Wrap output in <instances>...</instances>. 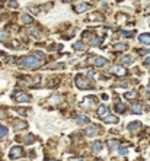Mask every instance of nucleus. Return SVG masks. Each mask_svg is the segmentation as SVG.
I'll return each instance as SVG.
<instances>
[{
    "instance_id": "1",
    "label": "nucleus",
    "mask_w": 150,
    "mask_h": 161,
    "mask_svg": "<svg viewBox=\"0 0 150 161\" xmlns=\"http://www.w3.org/2000/svg\"><path fill=\"white\" fill-rule=\"evenodd\" d=\"M19 65H21L22 68H35V67L41 65V60L37 58L35 55H26V57H24V58H21Z\"/></svg>"
},
{
    "instance_id": "2",
    "label": "nucleus",
    "mask_w": 150,
    "mask_h": 161,
    "mask_svg": "<svg viewBox=\"0 0 150 161\" xmlns=\"http://www.w3.org/2000/svg\"><path fill=\"white\" fill-rule=\"evenodd\" d=\"M13 97H15V100L18 103H29L31 102V97L28 96L26 93H24V91H16Z\"/></svg>"
},
{
    "instance_id": "3",
    "label": "nucleus",
    "mask_w": 150,
    "mask_h": 161,
    "mask_svg": "<svg viewBox=\"0 0 150 161\" xmlns=\"http://www.w3.org/2000/svg\"><path fill=\"white\" fill-rule=\"evenodd\" d=\"M22 155H24V151H22V148L18 147V145H15V147L10 150V153H9V157L13 158V160H15V158H21Z\"/></svg>"
},
{
    "instance_id": "4",
    "label": "nucleus",
    "mask_w": 150,
    "mask_h": 161,
    "mask_svg": "<svg viewBox=\"0 0 150 161\" xmlns=\"http://www.w3.org/2000/svg\"><path fill=\"white\" fill-rule=\"evenodd\" d=\"M89 61H93L96 67H104V65L108 64V60L104 58V57H95V58H91Z\"/></svg>"
},
{
    "instance_id": "5",
    "label": "nucleus",
    "mask_w": 150,
    "mask_h": 161,
    "mask_svg": "<svg viewBox=\"0 0 150 161\" xmlns=\"http://www.w3.org/2000/svg\"><path fill=\"white\" fill-rule=\"evenodd\" d=\"M109 73H114V74H117V76H125V74H127V70L123 68V67H120V65H114V67L109 68Z\"/></svg>"
},
{
    "instance_id": "6",
    "label": "nucleus",
    "mask_w": 150,
    "mask_h": 161,
    "mask_svg": "<svg viewBox=\"0 0 150 161\" xmlns=\"http://www.w3.org/2000/svg\"><path fill=\"white\" fill-rule=\"evenodd\" d=\"M108 112H109V109L107 105H101L99 107H98V116L102 118V119H105V118L108 116Z\"/></svg>"
},
{
    "instance_id": "7",
    "label": "nucleus",
    "mask_w": 150,
    "mask_h": 161,
    "mask_svg": "<svg viewBox=\"0 0 150 161\" xmlns=\"http://www.w3.org/2000/svg\"><path fill=\"white\" fill-rule=\"evenodd\" d=\"M131 112L136 113V115L143 113V105L140 103V102H134L133 105H131Z\"/></svg>"
},
{
    "instance_id": "8",
    "label": "nucleus",
    "mask_w": 150,
    "mask_h": 161,
    "mask_svg": "<svg viewBox=\"0 0 150 161\" xmlns=\"http://www.w3.org/2000/svg\"><path fill=\"white\" fill-rule=\"evenodd\" d=\"M88 9H89V3H79V5L75 6V12L76 13H82V12L88 10Z\"/></svg>"
},
{
    "instance_id": "9",
    "label": "nucleus",
    "mask_w": 150,
    "mask_h": 161,
    "mask_svg": "<svg viewBox=\"0 0 150 161\" xmlns=\"http://www.w3.org/2000/svg\"><path fill=\"white\" fill-rule=\"evenodd\" d=\"M75 81H76V86H77L79 89H85V87L88 86V83H86V80H85V79L82 77V76H77Z\"/></svg>"
},
{
    "instance_id": "10",
    "label": "nucleus",
    "mask_w": 150,
    "mask_h": 161,
    "mask_svg": "<svg viewBox=\"0 0 150 161\" xmlns=\"http://www.w3.org/2000/svg\"><path fill=\"white\" fill-rule=\"evenodd\" d=\"M28 126V123L24 121H21V119H16V121L13 122V128L18 129V131H21V129H25Z\"/></svg>"
},
{
    "instance_id": "11",
    "label": "nucleus",
    "mask_w": 150,
    "mask_h": 161,
    "mask_svg": "<svg viewBox=\"0 0 150 161\" xmlns=\"http://www.w3.org/2000/svg\"><path fill=\"white\" fill-rule=\"evenodd\" d=\"M76 122L77 123H80V125H83V123H89V118L88 116H85L82 113H79L77 116H76Z\"/></svg>"
},
{
    "instance_id": "12",
    "label": "nucleus",
    "mask_w": 150,
    "mask_h": 161,
    "mask_svg": "<svg viewBox=\"0 0 150 161\" xmlns=\"http://www.w3.org/2000/svg\"><path fill=\"white\" fill-rule=\"evenodd\" d=\"M139 41L143 42V44H146V45H150V33H142L139 36Z\"/></svg>"
},
{
    "instance_id": "13",
    "label": "nucleus",
    "mask_w": 150,
    "mask_h": 161,
    "mask_svg": "<svg viewBox=\"0 0 150 161\" xmlns=\"http://www.w3.org/2000/svg\"><path fill=\"white\" fill-rule=\"evenodd\" d=\"M96 132H98V128H96V126H89V128H86V135H88V137H95Z\"/></svg>"
},
{
    "instance_id": "14",
    "label": "nucleus",
    "mask_w": 150,
    "mask_h": 161,
    "mask_svg": "<svg viewBox=\"0 0 150 161\" xmlns=\"http://www.w3.org/2000/svg\"><path fill=\"white\" fill-rule=\"evenodd\" d=\"M105 123H118V118L117 116H112V115H108L105 119H104Z\"/></svg>"
},
{
    "instance_id": "15",
    "label": "nucleus",
    "mask_w": 150,
    "mask_h": 161,
    "mask_svg": "<svg viewBox=\"0 0 150 161\" xmlns=\"http://www.w3.org/2000/svg\"><path fill=\"white\" fill-rule=\"evenodd\" d=\"M92 150H93V153H101V151H102V144H101L99 141L93 142V144H92Z\"/></svg>"
},
{
    "instance_id": "16",
    "label": "nucleus",
    "mask_w": 150,
    "mask_h": 161,
    "mask_svg": "<svg viewBox=\"0 0 150 161\" xmlns=\"http://www.w3.org/2000/svg\"><path fill=\"white\" fill-rule=\"evenodd\" d=\"M21 20H22V23H26V25L32 23V17L29 16V15H26V13H24V15L21 16Z\"/></svg>"
},
{
    "instance_id": "17",
    "label": "nucleus",
    "mask_w": 150,
    "mask_h": 161,
    "mask_svg": "<svg viewBox=\"0 0 150 161\" xmlns=\"http://www.w3.org/2000/svg\"><path fill=\"white\" fill-rule=\"evenodd\" d=\"M95 97H88V99H85V102L82 103V106H85V107H88V106H92L93 103H95Z\"/></svg>"
},
{
    "instance_id": "18",
    "label": "nucleus",
    "mask_w": 150,
    "mask_h": 161,
    "mask_svg": "<svg viewBox=\"0 0 150 161\" xmlns=\"http://www.w3.org/2000/svg\"><path fill=\"white\" fill-rule=\"evenodd\" d=\"M120 63H121V64H131V63H133V58H131V55H125L120 60Z\"/></svg>"
},
{
    "instance_id": "19",
    "label": "nucleus",
    "mask_w": 150,
    "mask_h": 161,
    "mask_svg": "<svg viewBox=\"0 0 150 161\" xmlns=\"http://www.w3.org/2000/svg\"><path fill=\"white\" fill-rule=\"evenodd\" d=\"M140 128V122H131V123H130V125H128V129H130V131H131V132H134V131H137V129Z\"/></svg>"
},
{
    "instance_id": "20",
    "label": "nucleus",
    "mask_w": 150,
    "mask_h": 161,
    "mask_svg": "<svg viewBox=\"0 0 150 161\" xmlns=\"http://www.w3.org/2000/svg\"><path fill=\"white\" fill-rule=\"evenodd\" d=\"M125 109H127V107H125L124 103H117V105H115V110H117V112H120V113L125 112Z\"/></svg>"
},
{
    "instance_id": "21",
    "label": "nucleus",
    "mask_w": 150,
    "mask_h": 161,
    "mask_svg": "<svg viewBox=\"0 0 150 161\" xmlns=\"http://www.w3.org/2000/svg\"><path fill=\"white\" fill-rule=\"evenodd\" d=\"M99 44H101V38H98V36H93L91 39V47H96Z\"/></svg>"
},
{
    "instance_id": "22",
    "label": "nucleus",
    "mask_w": 150,
    "mask_h": 161,
    "mask_svg": "<svg viewBox=\"0 0 150 161\" xmlns=\"http://www.w3.org/2000/svg\"><path fill=\"white\" fill-rule=\"evenodd\" d=\"M73 49H76V51L85 49V44H83V42H76L75 45H73Z\"/></svg>"
},
{
    "instance_id": "23",
    "label": "nucleus",
    "mask_w": 150,
    "mask_h": 161,
    "mask_svg": "<svg viewBox=\"0 0 150 161\" xmlns=\"http://www.w3.org/2000/svg\"><path fill=\"white\" fill-rule=\"evenodd\" d=\"M91 20H104V16H102V15H99V13H93V15H92L91 16Z\"/></svg>"
},
{
    "instance_id": "24",
    "label": "nucleus",
    "mask_w": 150,
    "mask_h": 161,
    "mask_svg": "<svg viewBox=\"0 0 150 161\" xmlns=\"http://www.w3.org/2000/svg\"><path fill=\"white\" fill-rule=\"evenodd\" d=\"M6 135H8V128L0 125V137H6Z\"/></svg>"
},
{
    "instance_id": "25",
    "label": "nucleus",
    "mask_w": 150,
    "mask_h": 161,
    "mask_svg": "<svg viewBox=\"0 0 150 161\" xmlns=\"http://www.w3.org/2000/svg\"><path fill=\"white\" fill-rule=\"evenodd\" d=\"M60 100H63V96H60V94H56V96L51 97V102H53V103H59Z\"/></svg>"
},
{
    "instance_id": "26",
    "label": "nucleus",
    "mask_w": 150,
    "mask_h": 161,
    "mask_svg": "<svg viewBox=\"0 0 150 161\" xmlns=\"http://www.w3.org/2000/svg\"><path fill=\"white\" fill-rule=\"evenodd\" d=\"M136 94H137L136 91H127L124 94V97L125 99H133V97H136Z\"/></svg>"
},
{
    "instance_id": "27",
    "label": "nucleus",
    "mask_w": 150,
    "mask_h": 161,
    "mask_svg": "<svg viewBox=\"0 0 150 161\" xmlns=\"http://www.w3.org/2000/svg\"><path fill=\"white\" fill-rule=\"evenodd\" d=\"M120 142H118L117 139H112V141H108V147L112 150V148H115V145H118Z\"/></svg>"
},
{
    "instance_id": "28",
    "label": "nucleus",
    "mask_w": 150,
    "mask_h": 161,
    "mask_svg": "<svg viewBox=\"0 0 150 161\" xmlns=\"http://www.w3.org/2000/svg\"><path fill=\"white\" fill-rule=\"evenodd\" d=\"M34 139H35V138H34V135H32V134H29V135L25 138V142L29 145V144H32V142H34Z\"/></svg>"
},
{
    "instance_id": "29",
    "label": "nucleus",
    "mask_w": 150,
    "mask_h": 161,
    "mask_svg": "<svg viewBox=\"0 0 150 161\" xmlns=\"http://www.w3.org/2000/svg\"><path fill=\"white\" fill-rule=\"evenodd\" d=\"M118 153H120V155H125L128 153V148L127 147H121V148H118Z\"/></svg>"
},
{
    "instance_id": "30",
    "label": "nucleus",
    "mask_w": 150,
    "mask_h": 161,
    "mask_svg": "<svg viewBox=\"0 0 150 161\" xmlns=\"http://www.w3.org/2000/svg\"><path fill=\"white\" fill-rule=\"evenodd\" d=\"M6 38H8V32H6V31H0V42L5 41Z\"/></svg>"
},
{
    "instance_id": "31",
    "label": "nucleus",
    "mask_w": 150,
    "mask_h": 161,
    "mask_svg": "<svg viewBox=\"0 0 150 161\" xmlns=\"http://www.w3.org/2000/svg\"><path fill=\"white\" fill-rule=\"evenodd\" d=\"M88 76H89L91 79H96V77H98V73H95L93 70H89V71H88Z\"/></svg>"
},
{
    "instance_id": "32",
    "label": "nucleus",
    "mask_w": 150,
    "mask_h": 161,
    "mask_svg": "<svg viewBox=\"0 0 150 161\" xmlns=\"http://www.w3.org/2000/svg\"><path fill=\"white\" fill-rule=\"evenodd\" d=\"M29 33H31V35H34V36H38V29H37V28H31V29H29Z\"/></svg>"
},
{
    "instance_id": "33",
    "label": "nucleus",
    "mask_w": 150,
    "mask_h": 161,
    "mask_svg": "<svg viewBox=\"0 0 150 161\" xmlns=\"http://www.w3.org/2000/svg\"><path fill=\"white\" fill-rule=\"evenodd\" d=\"M123 36H133V31H121Z\"/></svg>"
},
{
    "instance_id": "34",
    "label": "nucleus",
    "mask_w": 150,
    "mask_h": 161,
    "mask_svg": "<svg viewBox=\"0 0 150 161\" xmlns=\"http://www.w3.org/2000/svg\"><path fill=\"white\" fill-rule=\"evenodd\" d=\"M125 48H127L125 44H117V45H115V49H125Z\"/></svg>"
},
{
    "instance_id": "35",
    "label": "nucleus",
    "mask_w": 150,
    "mask_h": 161,
    "mask_svg": "<svg viewBox=\"0 0 150 161\" xmlns=\"http://www.w3.org/2000/svg\"><path fill=\"white\" fill-rule=\"evenodd\" d=\"M16 110H18V113H19V115H22V116H25L26 115V110L25 109H22V107H18Z\"/></svg>"
},
{
    "instance_id": "36",
    "label": "nucleus",
    "mask_w": 150,
    "mask_h": 161,
    "mask_svg": "<svg viewBox=\"0 0 150 161\" xmlns=\"http://www.w3.org/2000/svg\"><path fill=\"white\" fill-rule=\"evenodd\" d=\"M50 68H51V70H56V68H63V64H60V63H59V64H54L53 67H50Z\"/></svg>"
},
{
    "instance_id": "37",
    "label": "nucleus",
    "mask_w": 150,
    "mask_h": 161,
    "mask_svg": "<svg viewBox=\"0 0 150 161\" xmlns=\"http://www.w3.org/2000/svg\"><path fill=\"white\" fill-rule=\"evenodd\" d=\"M37 58H38V57H40V58H42V57H44V52H42V51H37Z\"/></svg>"
},
{
    "instance_id": "38",
    "label": "nucleus",
    "mask_w": 150,
    "mask_h": 161,
    "mask_svg": "<svg viewBox=\"0 0 150 161\" xmlns=\"http://www.w3.org/2000/svg\"><path fill=\"white\" fill-rule=\"evenodd\" d=\"M144 65H146V67H150V57L146 60V61H144Z\"/></svg>"
},
{
    "instance_id": "39",
    "label": "nucleus",
    "mask_w": 150,
    "mask_h": 161,
    "mask_svg": "<svg viewBox=\"0 0 150 161\" xmlns=\"http://www.w3.org/2000/svg\"><path fill=\"white\" fill-rule=\"evenodd\" d=\"M9 6H12V8H18V3H13V2H9Z\"/></svg>"
},
{
    "instance_id": "40",
    "label": "nucleus",
    "mask_w": 150,
    "mask_h": 161,
    "mask_svg": "<svg viewBox=\"0 0 150 161\" xmlns=\"http://www.w3.org/2000/svg\"><path fill=\"white\" fill-rule=\"evenodd\" d=\"M147 13H150V6H149V9H147Z\"/></svg>"
},
{
    "instance_id": "41",
    "label": "nucleus",
    "mask_w": 150,
    "mask_h": 161,
    "mask_svg": "<svg viewBox=\"0 0 150 161\" xmlns=\"http://www.w3.org/2000/svg\"><path fill=\"white\" fill-rule=\"evenodd\" d=\"M2 54H3V52H2V51H0V55H2Z\"/></svg>"
},
{
    "instance_id": "42",
    "label": "nucleus",
    "mask_w": 150,
    "mask_h": 161,
    "mask_svg": "<svg viewBox=\"0 0 150 161\" xmlns=\"http://www.w3.org/2000/svg\"><path fill=\"white\" fill-rule=\"evenodd\" d=\"M48 161H56V160H48Z\"/></svg>"
},
{
    "instance_id": "43",
    "label": "nucleus",
    "mask_w": 150,
    "mask_h": 161,
    "mask_svg": "<svg viewBox=\"0 0 150 161\" xmlns=\"http://www.w3.org/2000/svg\"><path fill=\"white\" fill-rule=\"evenodd\" d=\"M149 90H150V84H149Z\"/></svg>"
},
{
    "instance_id": "44",
    "label": "nucleus",
    "mask_w": 150,
    "mask_h": 161,
    "mask_svg": "<svg viewBox=\"0 0 150 161\" xmlns=\"http://www.w3.org/2000/svg\"><path fill=\"white\" fill-rule=\"evenodd\" d=\"M0 9H2V6H0Z\"/></svg>"
}]
</instances>
